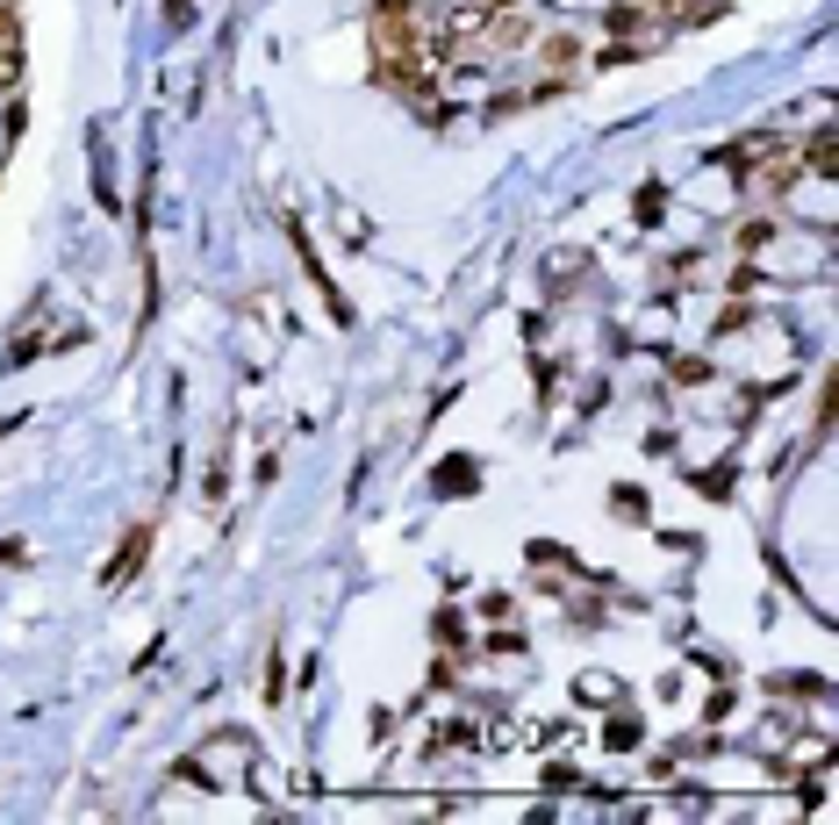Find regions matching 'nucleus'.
Segmentation results:
<instances>
[{"mask_svg": "<svg viewBox=\"0 0 839 825\" xmlns=\"http://www.w3.org/2000/svg\"><path fill=\"white\" fill-rule=\"evenodd\" d=\"M739 180H746V194H754V202H782V194H797L804 166H797V151H789V144H775L768 166H746Z\"/></svg>", "mask_w": 839, "mask_h": 825, "instance_id": "f257e3e1", "label": "nucleus"}, {"mask_svg": "<svg viewBox=\"0 0 839 825\" xmlns=\"http://www.w3.org/2000/svg\"><path fill=\"white\" fill-rule=\"evenodd\" d=\"M538 58H546V72H552V80H574V72H582V36H567V29H552L546 36V44H538Z\"/></svg>", "mask_w": 839, "mask_h": 825, "instance_id": "f03ea898", "label": "nucleus"}, {"mask_svg": "<svg viewBox=\"0 0 839 825\" xmlns=\"http://www.w3.org/2000/svg\"><path fill=\"white\" fill-rule=\"evenodd\" d=\"M144 553H151V532H144V524H137V532L122 538V553H115V560H108V568H101V589H122V582H130V574L144 568Z\"/></svg>", "mask_w": 839, "mask_h": 825, "instance_id": "7ed1b4c3", "label": "nucleus"}, {"mask_svg": "<svg viewBox=\"0 0 839 825\" xmlns=\"http://www.w3.org/2000/svg\"><path fill=\"white\" fill-rule=\"evenodd\" d=\"M488 29V0H460L446 15V44H466V36H481Z\"/></svg>", "mask_w": 839, "mask_h": 825, "instance_id": "20e7f679", "label": "nucleus"}, {"mask_svg": "<svg viewBox=\"0 0 839 825\" xmlns=\"http://www.w3.org/2000/svg\"><path fill=\"white\" fill-rule=\"evenodd\" d=\"M775 144H782V137H768V130H761V137H739V144H732V151H725V158H718V166H725V172H732V180H739V172L754 166V158H768V151H775Z\"/></svg>", "mask_w": 839, "mask_h": 825, "instance_id": "39448f33", "label": "nucleus"}, {"mask_svg": "<svg viewBox=\"0 0 839 825\" xmlns=\"http://www.w3.org/2000/svg\"><path fill=\"white\" fill-rule=\"evenodd\" d=\"M832 158H839V151H832V130H818V137H811V151H804V158H797V166H804V172H811V180H832V172H839V166H832Z\"/></svg>", "mask_w": 839, "mask_h": 825, "instance_id": "423d86ee", "label": "nucleus"}, {"mask_svg": "<svg viewBox=\"0 0 839 825\" xmlns=\"http://www.w3.org/2000/svg\"><path fill=\"white\" fill-rule=\"evenodd\" d=\"M15 80H22V44L0 29V86H15Z\"/></svg>", "mask_w": 839, "mask_h": 825, "instance_id": "0eeeda50", "label": "nucleus"}, {"mask_svg": "<svg viewBox=\"0 0 839 825\" xmlns=\"http://www.w3.org/2000/svg\"><path fill=\"white\" fill-rule=\"evenodd\" d=\"M603 747H610V754H632V747H639V725H632V718H610Z\"/></svg>", "mask_w": 839, "mask_h": 825, "instance_id": "6e6552de", "label": "nucleus"}, {"mask_svg": "<svg viewBox=\"0 0 839 825\" xmlns=\"http://www.w3.org/2000/svg\"><path fill=\"white\" fill-rule=\"evenodd\" d=\"M438 646H452V654H460V646H466V618H452V610H438Z\"/></svg>", "mask_w": 839, "mask_h": 825, "instance_id": "1a4fd4ad", "label": "nucleus"}, {"mask_svg": "<svg viewBox=\"0 0 839 825\" xmlns=\"http://www.w3.org/2000/svg\"><path fill=\"white\" fill-rule=\"evenodd\" d=\"M768 238H775V223H768V216H754V223L739 230V252H761V244H768Z\"/></svg>", "mask_w": 839, "mask_h": 825, "instance_id": "9d476101", "label": "nucleus"}, {"mask_svg": "<svg viewBox=\"0 0 839 825\" xmlns=\"http://www.w3.org/2000/svg\"><path fill=\"white\" fill-rule=\"evenodd\" d=\"M610 502H617V517H632V524L646 517V496H639V488H610Z\"/></svg>", "mask_w": 839, "mask_h": 825, "instance_id": "9b49d317", "label": "nucleus"}, {"mask_svg": "<svg viewBox=\"0 0 839 825\" xmlns=\"http://www.w3.org/2000/svg\"><path fill=\"white\" fill-rule=\"evenodd\" d=\"M438 488H452V496H466V488H474V466H438Z\"/></svg>", "mask_w": 839, "mask_h": 825, "instance_id": "f8f14e48", "label": "nucleus"}, {"mask_svg": "<svg viewBox=\"0 0 839 825\" xmlns=\"http://www.w3.org/2000/svg\"><path fill=\"white\" fill-rule=\"evenodd\" d=\"M746 324H754V310H725L718 316V338H732V330H746Z\"/></svg>", "mask_w": 839, "mask_h": 825, "instance_id": "ddd939ff", "label": "nucleus"}, {"mask_svg": "<svg viewBox=\"0 0 839 825\" xmlns=\"http://www.w3.org/2000/svg\"><path fill=\"white\" fill-rule=\"evenodd\" d=\"M674 380H689V388H696V380H710V366H703V360H674Z\"/></svg>", "mask_w": 839, "mask_h": 825, "instance_id": "4468645a", "label": "nucleus"}, {"mask_svg": "<svg viewBox=\"0 0 839 825\" xmlns=\"http://www.w3.org/2000/svg\"><path fill=\"white\" fill-rule=\"evenodd\" d=\"M496 8H516V0H488V15H496Z\"/></svg>", "mask_w": 839, "mask_h": 825, "instance_id": "2eb2a0df", "label": "nucleus"}, {"mask_svg": "<svg viewBox=\"0 0 839 825\" xmlns=\"http://www.w3.org/2000/svg\"><path fill=\"white\" fill-rule=\"evenodd\" d=\"M8 430H15V416H8V424H0V438H8Z\"/></svg>", "mask_w": 839, "mask_h": 825, "instance_id": "dca6fc26", "label": "nucleus"}]
</instances>
